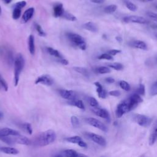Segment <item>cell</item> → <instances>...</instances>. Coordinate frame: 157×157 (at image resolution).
Returning <instances> with one entry per match:
<instances>
[{
    "label": "cell",
    "mask_w": 157,
    "mask_h": 157,
    "mask_svg": "<svg viewBox=\"0 0 157 157\" xmlns=\"http://www.w3.org/2000/svg\"><path fill=\"white\" fill-rule=\"evenodd\" d=\"M56 138L55 132L52 129H48L36 136L31 141L34 146L42 147L48 145L55 142Z\"/></svg>",
    "instance_id": "cell-1"
},
{
    "label": "cell",
    "mask_w": 157,
    "mask_h": 157,
    "mask_svg": "<svg viewBox=\"0 0 157 157\" xmlns=\"http://www.w3.org/2000/svg\"><path fill=\"white\" fill-rule=\"evenodd\" d=\"M25 66V59L21 53L17 54L14 59V85L17 86L20 75Z\"/></svg>",
    "instance_id": "cell-2"
},
{
    "label": "cell",
    "mask_w": 157,
    "mask_h": 157,
    "mask_svg": "<svg viewBox=\"0 0 157 157\" xmlns=\"http://www.w3.org/2000/svg\"><path fill=\"white\" fill-rule=\"evenodd\" d=\"M67 37L69 40L75 45L78 47L80 49L82 50H85L86 48V42L85 39L81 36L80 35L74 33H66Z\"/></svg>",
    "instance_id": "cell-3"
},
{
    "label": "cell",
    "mask_w": 157,
    "mask_h": 157,
    "mask_svg": "<svg viewBox=\"0 0 157 157\" xmlns=\"http://www.w3.org/2000/svg\"><path fill=\"white\" fill-rule=\"evenodd\" d=\"M132 118L135 123L144 128L148 127L152 123L151 118L142 114H134L132 116Z\"/></svg>",
    "instance_id": "cell-4"
},
{
    "label": "cell",
    "mask_w": 157,
    "mask_h": 157,
    "mask_svg": "<svg viewBox=\"0 0 157 157\" xmlns=\"http://www.w3.org/2000/svg\"><path fill=\"white\" fill-rule=\"evenodd\" d=\"M85 121L89 125L94 128H96L103 132H107L108 130L105 124L97 118H93V117H88L85 118Z\"/></svg>",
    "instance_id": "cell-5"
},
{
    "label": "cell",
    "mask_w": 157,
    "mask_h": 157,
    "mask_svg": "<svg viewBox=\"0 0 157 157\" xmlns=\"http://www.w3.org/2000/svg\"><path fill=\"white\" fill-rule=\"evenodd\" d=\"M130 108L128 104L127 100H124L121 102H120L117 107L115 110V115L117 118H121L124 114L130 112Z\"/></svg>",
    "instance_id": "cell-6"
},
{
    "label": "cell",
    "mask_w": 157,
    "mask_h": 157,
    "mask_svg": "<svg viewBox=\"0 0 157 157\" xmlns=\"http://www.w3.org/2000/svg\"><path fill=\"white\" fill-rule=\"evenodd\" d=\"M85 136L89 139H90L91 140H92L93 142L101 147H105L107 144L106 140L104 137H102L101 135L93 132H86L85 134Z\"/></svg>",
    "instance_id": "cell-7"
},
{
    "label": "cell",
    "mask_w": 157,
    "mask_h": 157,
    "mask_svg": "<svg viewBox=\"0 0 157 157\" xmlns=\"http://www.w3.org/2000/svg\"><path fill=\"white\" fill-rule=\"evenodd\" d=\"M126 100L128 102L131 111L136 108L138 106V105L143 101V99L141 98V96L137 93H134L132 94Z\"/></svg>",
    "instance_id": "cell-8"
},
{
    "label": "cell",
    "mask_w": 157,
    "mask_h": 157,
    "mask_svg": "<svg viewBox=\"0 0 157 157\" xmlns=\"http://www.w3.org/2000/svg\"><path fill=\"white\" fill-rule=\"evenodd\" d=\"M92 111L98 117H99L105 120L108 122H109L110 121V113L105 109L97 107L92 108Z\"/></svg>",
    "instance_id": "cell-9"
},
{
    "label": "cell",
    "mask_w": 157,
    "mask_h": 157,
    "mask_svg": "<svg viewBox=\"0 0 157 157\" xmlns=\"http://www.w3.org/2000/svg\"><path fill=\"white\" fill-rule=\"evenodd\" d=\"M123 20L126 23H135L139 24H147L148 21L144 17L138 15H130L125 17L123 18Z\"/></svg>",
    "instance_id": "cell-10"
},
{
    "label": "cell",
    "mask_w": 157,
    "mask_h": 157,
    "mask_svg": "<svg viewBox=\"0 0 157 157\" xmlns=\"http://www.w3.org/2000/svg\"><path fill=\"white\" fill-rule=\"evenodd\" d=\"M59 95L64 99L70 101H73L77 99V93L70 90H59L58 91Z\"/></svg>",
    "instance_id": "cell-11"
},
{
    "label": "cell",
    "mask_w": 157,
    "mask_h": 157,
    "mask_svg": "<svg viewBox=\"0 0 157 157\" xmlns=\"http://www.w3.org/2000/svg\"><path fill=\"white\" fill-rule=\"evenodd\" d=\"M53 82H54L53 79L50 75L47 74H44V75H40L39 77H37V78L35 81V84L41 83L44 85L50 86L53 85Z\"/></svg>",
    "instance_id": "cell-12"
},
{
    "label": "cell",
    "mask_w": 157,
    "mask_h": 157,
    "mask_svg": "<svg viewBox=\"0 0 157 157\" xmlns=\"http://www.w3.org/2000/svg\"><path fill=\"white\" fill-rule=\"evenodd\" d=\"M12 139L13 144L16 143V144H21V145H28L31 144V140L28 137H26V136H24L23 135H21V134L15 136H12Z\"/></svg>",
    "instance_id": "cell-13"
},
{
    "label": "cell",
    "mask_w": 157,
    "mask_h": 157,
    "mask_svg": "<svg viewBox=\"0 0 157 157\" xmlns=\"http://www.w3.org/2000/svg\"><path fill=\"white\" fill-rule=\"evenodd\" d=\"M156 141H157V120L154 123L150 133L149 139H148L149 145H153L156 142Z\"/></svg>",
    "instance_id": "cell-14"
},
{
    "label": "cell",
    "mask_w": 157,
    "mask_h": 157,
    "mask_svg": "<svg viewBox=\"0 0 157 157\" xmlns=\"http://www.w3.org/2000/svg\"><path fill=\"white\" fill-rule=\"evenodd\" d=\"M19 134H20L18 131L9 128L0 129V136H15Z\"/></svg>",
    "instance_id": "cell-15"
},
{
    "label": "cell",
    "mask_w": 157,
    "mask_h": 157,
    "mask_svg": "<svg viewBox=\"0 0 157 157\" xmlns=\"http://www.w3.org/2000/svg\"><path fill=\"white\" fill-rule=\"evenodd\" d=\"M94 84L96 86V92L98 93V95L99 98H102V99L106 98V97L107 96V92L102 87V85L98 82H94Z\"/></svg>",
    "instance_id": "cell-16"
},
{
    "label": "cell",
    "mask_w": 157,
    "mask_h": 157,
    "mask_svg": "<svg viewBox=\"0 0 157 157\" xmlns=\"http://www.w3.org/2000/svg\"><path fill=\"white\" fill-rule=\"evenodd\" d=\"M34 13V9L33 7H29L27 10H26L22 15L21 23H25L28 22L33 17Z\"/></svg>",
    "instance_id": "cell-17"
},
{
    "label": "cell",
    "mask_w": 157,
    "mask_h": 157,
    "mask_svg": "<svg viewBox=\"0 0 157 157\" xmlns=\"http://www.w3.org/2000/svg\"><path fill=\"white\" fill-rule=\"evenodd\" d=\"M65 10L61 3H56L53 6V14L55 17H62Z\"/></svg>",
    "instance_id": "cell-18"
},
{
    "label": "cell",
    "mask_w": 157,
    "mask_h": 157,
    "mask_svg": "<svg viewBox=\"0 0 157 157\" xmlns=\"http://www.w3.org/2000/svg\"><path fill=\"white\" fill-rule=\"evenodd\" d=\"M0 151L7 155H15L19 153V151L13 147H0Z\"/></svg>",
    "instance_id": "cell-19"
},
{
    "label": "cell",
    "mask_w": 157,
    "mask_h": 157,
    "mask_svg": "<svg viewBox=\"0 0 157 157\" xmlns=\"http://www.w3.org/2000/svg\"><path fill=\"white\" fill-rule=\"evenodd\" d=\"M131 46L134 48L144 50H147V45L146 43L145 42H144L142 40H134L133 42H132Z\"/></svg>",
    "instance_id": "cell-20"
},
{
    "label": "cell",
    "mask_w": 157,
    "mask_h": 157,
    "mask_svg": "<svg viewBox=\"0 0 157 157\" xmlns=\"http://www.w3.org/2000/svg\"><path fill=\"white\" fill-rule=\"evenodd\" d=\"M82 26L84 29H85L89 31L93 32V33L97 32L98 29L96 25L92 21H88L87 23H85Z\"/></svg>",
    "instance_id": "cell-21"
},
{
    "label": "cell",
    "mask_w": 157,
    "mask_h": 157,
    "mask_svg": "<svg viewBox=\"0 0 157 157\" xmlns=\"http://www.w3.org/2000/svg\"><path fill=\"white\" fill-rule=\"evenodd\" d=\"M28 48L29 53L33 55L35 53V44H34V37L33 35H30L28 38Z\"/></svg>",
    "instance_id": "cell-22"
},
{
    "label": "cell",
    "mask_w": 157,
    "mask_h": 157,
    "mask_svg": "<svg viewBox=\"0 0 157 157\" xmlns=\"http://www.w3.org/2000/svg\"><path fill=\"white\" fill-rule=\"evenodd\" d=\"M69 104L73 105L74 107H76L81 110H85V105L84 103L83 102V101L82 100L80 99H75L73 101H70L68 102Z\"/></svg>",
    "instance_id": "cell-23"
},
{
    "label": "cell",
    "mask_w": 157,
    "mask_h": 157,
    "mask_svg": "<svg viewBox=\"0 0 157 157\" xmlns=\"http://www.w3.org/2000/svg\"><path fill=\"white\" fill-rule=\"evenodd\" d=\"M62 153L64 157H78V153L73 149L64 150Z\"/></svg>",
    "instance_id": "cell-24"
},
{
    "label": "cell",
    "mask_w": 157,
    "mask_h": 157,
    "mask_svg": "<svg viewBox=\"0 0 157 157\" xmlns=\"http://www.w3.org/2000/svg\"><path fill=\"white\" fill-rule=\"evenodd\" d=\"M82 140H83L82 138L79 136H74L65 138V140L67 141V142L71 143V144H78L79 142H80Z\"/></svg>",
    "instance_id": "cell-25"
},
{
    "label": "cell",
    "mask_w": 157,
    "mask_h": 157,
    "mask_svg": "<svg viewBox=\"0 0 157 157\" xmlns=\"http://www.w3.org/2000/svg\"><path fill=\"white\" fill-rule=\"evenodd\" d=\"M47 50L50 55L53 56L54 57H56L57 58H63L62 55L57 50H55L52 47H47Z\"/></svg>",
    "instance_id": "cell-26"
},
{
    "label": "cell",
    "mask_w": 157,
    "mask_h": 157,
    "mask_svg": "<svg viewBox=\"0 0 157 157\" xmlns=\"http://www.w3.org/2000/svg\"><path fill=\"white\" fill-rule=\"evenodd\" d=\"M73 69L77 72L82 74L83 75L85 76V77H88L89 76V72L88 71V70L85 68V67H74Z\"/></svg>",
    "instance_id": "cell-27"
},
{
    "label": "cell",
    "mask_w": 157,
    "mask_h": 157,
    "mask_svg": "<svg viewBox=\"0 0 157 157\" xmlns=\"http://www.w3.org/2000/svg\"><path fill=\"white\" fill-rule=\"evenodd\" d=\"M21 128H23L25 131H26L29 134H32L33 128L31 124L29 123H23L21 124Z\"/></svg>",
    "instance_id": "cell-28"
},
{
    "label": "cell",
    "mask_w": 157,
    "mask_h": 157,
    "mask_svg": "<svg viewBox=\"0 0 157 157\" xmlns=\"http://www.w3.org/2000/svg\"><path fill=\"white\" fill-rule=\"evenodd\" d=\"M110 71H111V70H110V67H107V66H100V67H98V68H96V72L98 73L101 74L110 73Z\"/></svg>",
    "instance_id": "cell-29"
},
{
    "label": "cell",
    "mask_w": 157,
    "mask_h": 157,
    "mask_svg": "<svg viewBox=\"0 0 157 157\" xmlns=\"http://www.w3.org/2000/svg\"><path fill=\"white\" fill-rule=\"evenodd\" d=\"M117 6L115 4H110L104 8V12L107 13H112L116 11Z\"/></svg>",
    "instance_id": "cell-30"
},
{
    "label": "cell",
    "mask_w": 157,
    "mask_h": 157,
    "mask_svg": "<svg viewBox=\"0 0 157 157\" xmlns=\"http://www.w3.org/2000/svg\"><path fill=\"white\" fill-rule=\"evenodd\" d=\"M21 13V9L18 8V7H13V12H12V18L14 20H17L18 19Z\"/></svg>",
    "instance_id": "cell-31"
},
{
    "label": "cell",
    "mask_w": 157,
    "mask_h": 157,
    "mask_svg": "<svg viewBox=\"0 0 157 157\" xmlns=\"http://www.w3.org/2000/svg\"><path fill=\"white\" fill-rule=\"evenodd\" d=\"M119 85L121 88H122L123 90L128 91L131 90V86L125 80H120L119 82Z\"/></svg>",
    "instance_id": "cell-32"
},
{
    "label": "cell",
    "mask_w": 157,
    "mask_h": 157,
    "mask_svg": "<svg viewBox=\"0 0 157 157\" xmlns=\"http://www.w3.org/2000/svg\"><path fill=\"white\" fill-rule=\"evenodd\" d=\"M62 18H64V19H66L67 20H69V21H75L77 19H76V17L70 13L69 12H64V13H63V16H62Z\"/></svg>",
    "instance_id": "cell-33"
},
{
    "label": "cell",
    "mask_w": 157,
    "mask_h": 157,
    "mask_svg": "<svg viewBox=\"0 0 157 157\" xmlns=\"http://www.w3.org/2000/svg\"><path fill=\"white\" fill-rule=\"evenodd\" d=\"M109 67L116 71H121L123 69V65L120 63H113L109 64Z\"/></svg>",
    "instance_id": "cell-34"
},
{
    "label": "cell",
    "mask_w": 157,
    "mask_h": 157,
    "mask_svg": "<svg viewBox=\"0 0 157 157\" xmlns=\"http://www.w3.org/2000/svg\"><path fill=\"white\" fill-rule=\"evenodd\" d=\"M88 102L91 107L93 108L99 107V102L98 101L93 97H89L88 98Z\"/></svg>",
    "instance_id": "cell-35"
},
{
    "label": "cell",
    "mask_w": 157,
    "mask_h": 157,
    "mask_svg": "<svg viewBox=\"0 0 157 157\" xmlns=\"http://www.w3.org/2000/svg\"><path fill=\"white\" fill-rule=\"evenodd\" d=\"M71 123L74 128H78L80 126V120L76 116H72L71 117Z\"/></svg>",
    "instance_id": "cell-36"
},
{
    "label": "cell",
    "mask_w": 157,
    "mask_h": 157,
    "mask_svg": "<svg viewBox=\"0 0 157 157\" xmlns=\"http://www.w3.org/2000/svg\"><path fill=\"white\" fill-rule=\"evenodd\" d=\"M34 26L36 29V31L38 33V34L41 37H45L46 36V33L44 32L43 29L42 28L41 26L39 25L38 23H34Z\"/></svg>",
    "instance_id": "cell-37"
},
{
    "label": "cell",
    "mask_w": 157,
    "mask_h": 157,
    "mask_svg": "<svg viewBox=\"0 0 157 157\" xmlns=\"http://www.w3.org/2000/svg\"><path fill=\"white\" fill-rule=\"evenodd\" d=\"M125 6L129 10L132 11V12H135L137 9V6L134 4H133L132 2H131V1H127L125 2Z\"/></svg>",
    "instance_id": "cell-38"
},
{
    "label": "cell",
    "mask_w": 157,
    "mask_h": 157,
    "mask_svg": "<svg viewBox=\"0 0 157 157\" xmlns=\"http://www.w3.org/2000/svg\"><path fill=\"white\" fill-rule=\"evenodd\" d=\"M0 140L9 145H11L13 144L12 139V136H0Z\"/></svg>",
    "instance_id": "cell-39"
},
{
    "label": "cell",
    "mask_w": 157,
    "mask_h": 157,
    "mask_svg": "<svg viewBox=\"0 0 157 157\" xmlns=\"http://www.w3.org/2000/svg\"><path fill=\"white\" fill-rule=\"evenodd\" d=\"M138 94H139L140 96H144L145 93V86L144 84L140 83L139 85L138 88L137 89V93Z\"/></svg>",
    "instance_id": "cell-40"
},
{
    "label": "cell",
    "mask_w": 157,
    "mask_h": 157,
    "mask_svg": "<svg viewBox=\"0 0 157 157\" xmlns=\"http://www.w3.org/2000/svg\"><path fill=\"white\" fill-rule=\"evenodd\" d=\"M99 59H107V60H113V56L109 53H103L99 55L98 58Z\"/></svg>",
    "instance_id": "cell-41"
},
{
    "label": "cell",
    "mask_w": 157,
    "mask_h": 157,
    "mask_svg": "<svg viewBox=\"0 0 157 157\" xmlns=\"http://www.w3.org/2000/svg\"><path fill=\"white\" fill-rule=\"evenodd\" d=\"M0 85L4 88V90L7 91L8 90V85L3 77L0 75Z\"/></svg>",
    "instance_id": "cell-42"
},
{
    "label": "cell",
    "mask_w": 157,
    "mask_h": 157,
    "mask_svg": "<svg viewBox=\"0 0 157 157\" xmlns=\"http://www.w3.org/2000/svg\"><path fill=\"white\" fill-rule=\"evenodd\" d=\"M150 94L151 96L157 95V82L153 83L150 89Z\"/></svg>",
    "instance_id": "cell-43"
},
{
    "label": "cell",
    "mask_w": 157,
    "mask_h": 157,
    "mask_svg": "<svg viewBox=\"0 0 157 157\" xmlns=\"http://www.w3.org/2000/svg\"><path fill=\"white\" fill-rule=\"evenodd\" d=\"M147 15L153 20L157 21V13L151 11H148L147 12Z\"/></svg>",
    "instance_id": "cell-44"
},
{
    "label": "cell",
    "mask_w": 157,
    "mask_h": 157,
    "mask_svg": "<svg viewBox=\"0 0 157 157\" xmlns=\"http://www.w3.org/2000/svg\"><path fill=\"white\" fill-rule=\"evenodd\" d=\"M26 5V1H19V2H16L13 5V7H18V8H20V9H22Z\"/></svg>",
    "instance_id": "cell-45"
},
{
    "label": "cell",
    "mask_w": 157,
    "mask_h": 157,
    "mask_svg": "<svg viewBox=\"0 0 157 157\" xmlns=\"http://www.w3.org/2000/svg\"><path fill=\"white\" fill-rule=\"evenodd\" d=\"M109 94L110 95V96H112L118 97V96H120L121 93L118 90H112V91L109 92Z\"/></svg>",
    "instance_id": "cell-46"
},
{
    "label": "cell",
    "mask_w": 157,
    "mask_h": 157,
    "mask_svg": "<svg viewBox=\"0 0 157 157\" xmlns=\"http://www.w3.org/2000/svg\"><path fill=\"white\" fill-rule=\"evenodd\" d=\"M121 51L120 50H117V49H112V50H110L109 52H108V53L109 55H110L111 56H115L118 53H120Z\"/></svg>",
    "instance_id": "cell-47"
},
{
    "label": "cell",
    "mask_w": 157,
    "mask_h": 157,
    "mask_svg": "<svg viewBox=\"0 0 157 157\" xmlns=\"http://www.w3.org/2000/svg\"><path fill=\"white\" fill-rule=\"evenodd\" d=\"M57 61L59 62V63L63 64V65H67V64H69L68 60H67V59H64V58H58V60H57Z\"/></svg>",
    "instance_id": "cell-48"
},
{
    "label": "cell",
    "mask_w": 157,
    "mask_h": 157,
    "mask_svg": "<svg viewBox=\"0 0 157 157\" xmlns=\"http://www.w3.org/2000/svg\"><path fill=\"white\" fill-rule=\"evenodd\" d=\"M105 81L108 83H113L115 82V79L111 77H109L105 78Z\"/></svg>",
    "instance_id": "cell-49"
},
{
    "label": "cell",
    "mask_w": 157,
    "mask_h": 157,
    "mask_svg": "<svg viewBox=\"0 0 157 157\" xmlns=\"http://www.w3.org/2000/svg\"><path fill=\"white\" fill-rule=\"evenodd\" d=\"M79 147H82V148H86L87 147V144L86 142H85L83 140H81L80 142H79V143L77 144Z\"/></svg>",
    "instance_id": "cell-50"
},
{
    "label": "cell",
    "mask_w": 157,
    "mask_h": 157,
    "mask_svg": "<svg viewBox=\"0 0 157 157\" xmlns=\"http://www.w3.org/2000/svg\"><path fill=\"white\" fill-rule=\"evenodd\" d=\"M91 1L96 4H102L105 1V0H91Z\"/></svg>",
    "instance_id": "cell-51"
},
{
    "label": "cell",
    "mask_w": 157,
    "mask_h": 157,
    "mask_svg": "<svg viewBox=\"0 0 157 157\" xmlns=\"http://www.w3.org/2000/svg\"><path fill=\"white\" fill-rule=\"evenodd\" d=\"M115 39H116L118 42H121L122 40H123L122 38H121V37H120V36H117V37H115Z\"/></svg>",
    "instance_id": "cell-52"
},
{
    "label": "cell",
    "mask_w": 157,
    "mask_h": 157,
    "mask_svg": "<svg viewBox=\"0 0 157 157\" xmlns=\"http://www.w3.org/2000/svg\"><path fill=\"white\" fill-rule=\"evenodd\" d=\"M78 157H88V156H87L85 154H83V153H78Z\"/></svg>",
    "instance_id": "cell-53"
},
{
    "label": "cell",
    "mask_w": 157,
    "mask_h": 157,
    "mask_svg": "<svg viewBox=\"0 0 157 157\" xmlns=\"http://www.w3.org/2000/svg\"><path fill=\"white\" fill-rule=\"evenodd\" d=\"M4 1L6 4H9V3L12 1V0H4Z\"/></svg>",
    "instance_id": "cell-54"
},
{
    "label": "cell",
    "mask_w": 157,
    "mask_h": 157,
    "mask_svg": "<svg viewBox=\"0 0 157 157\" xmlns=\"http://www.w3.org/2000/svg\"><path fill=\"white\" fill-rule=\"evenodd\" d=\"M151 28H153L154 29H157V25H151Z\"/></svg>",
    "instance_id": "cell-55"
},
{
    "label": "cell",
    "mask_w": 157,
    "mask_h": 157,
    "mask_svg": "<svg viewBox=\"0 0 157 157\" xmlns=\"http://www.w3.org/2000/svg\"><path fill=\"white\" fill-rule=\"evenodd\" d=\"M140 1H142V2H150V1H153V0H140Z\"/></svg>",
    "instance_id": "cell-56"
},
{
    "label": "cell",
    "mask_w": 157,
    "mask_h": 157,
    "mask_svg": "<svg viewBox=\"0 0 157 157\" xmlns=\"http://www.w3.org/2000/svg\"><path fill=\"white\" fill-rule=\"evenodd\" d=\"M2 117H3V114H2V112H0V118H1Z\"/></svg>",
    "instance_id": "cell-57"
},
{
    "label": "cell",
    "mask_w": 157,
    "mask_h": 157,
    "mask_svg": "<svg viewBox=\"0 0 157 157\" xmlns=\"http://www.w3.org/2000/svg\"><path fill=\"white\" fill-rule=\"evenodd\" d=\"M1 14V6H0V15Z\"/></svg>",
    "instance_id": "cell-58"
},
{
    "label": "cell",
    "mask_w": 157,
    "mask_h": 157,
    "mask_svg": "<svg viewBox=\"0 0 157 157\" xmlns=\"http://www.w3.org/2000/svg\"><path fill=\"white\" fill-rule=\"evenodd\" d=\"M156 38H157V34H156Z\"/></svg>",
    "instance_id": "cell-59"
},
{
    "label": "cell",
    "mask_w": 157,
    "mask_h": 157,
    "mask_svg": "<svg viewBox=\"0 0 157 157\" xmlns=\"http://www.w3.org/2000/svg\"><path fill=\"white\" fill-rule=\"evenodd\" d=\"M101 157H105V156H101Z\"/></svg>",
    "instance_id": "cell-60"
},
{
    "label": "cell",
    "mask_w": 157,
    "mask_h": 157,
    "mask_svg": "<svg viewBox=\"0 0 157 157\" xmlns=\"http://www.w3.org/2000/svg\"><path fill=\"white\" fill-rule=\"evenodd\" d=\"M1 85H0V89H1Z\"/></svg>",
    "instance_id": "cell-61"
},
{
    "label": "cell",
    "mask_w": 157,
    "mask_h": 157,
    "mask_svg": "<svg viewBox=\"0 0 157 157\" xmlns=\"http://www.w3.org/2000/svg\"><path fill=\"white\" fill-rule=\"evenodd\" d=\"M156 7H157V6H156Z\"/></svg>",
    "instance_id": "cell-62"
}]
</instances>
